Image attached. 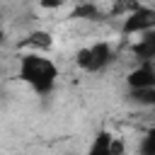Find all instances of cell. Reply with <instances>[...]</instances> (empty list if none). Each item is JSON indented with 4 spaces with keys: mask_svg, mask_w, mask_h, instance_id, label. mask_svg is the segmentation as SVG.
Listing matches in <instances>:
<instances>
[{
    "mask_svg": "<svg viewBox=\"0 0 155 155\" xmlns=\"http://www.w3.org/2000/svg\"><path fill=\"white\" fill-rule=\"evenodd\" d=\"M19 80L27 82L36 94H48L56 87L58 80V68L51 58H46L44 53H24L19 58Z\"/></svg>",
    "mask_w": 155,
    "mask_h": 155,
    "instance_id": "1",
    "label": "cell"
},
{
    "mask_svg": "<svg viewBox=\"0 0 155 155\" xmlns=\"http://www.w3.org/2000/svg\"><path fill=\"white\" fill-rule=\"evenodd\" d=\"M114 58V51H111V44L107 41H97V44H90L85 48L78 51V65L85 70V73H99L104 70Z\"/></svg>",
    "mask_w": 155,
    "mask_h": 155,
    "instance_id": "2",
    "label": "cell"
},
{
    "mask_svg": "<svg viewBox=\"0 0 155 155\" xmlns=\"http://www.w3.org/2000/svg\"><path fill=\"white\" fill-rule=\"evenodd\" d=\"M155 29V7H148V5H136L121 22V34L124 36H140L145 31H153Z\"/></svg>",
    "mask_w": 155,
    "mask_h": 155,
    "instance_id": "3",
    "label": "cell"
},
{
    "mask_svg": "<svg viewBox=\"0 0 155 155\" xmlns=\"http://www.w3.org/2000/svg\"><path fill=\"white\" fill-rule=\"evenodd\" d=\"M128 90H150L155 87V63H138L126 75Z\"/></svg>",
    "mask_w": 155,
    "mask_h": 155,
    "instance_id": "4",
    "label": "cell"
},
{
    "mask_svg": "<svg viewBox=\"0 0 155 155\" xmlns=\"http://www.w3.org/2000/svg\"><path fill=\"white\" fill-rule=\"evenodd\" d=\"M138 63H155V29L138 36V41L131 46Z\"/></svg>",
    "mask_w": 155,
    "mask_h": 155,
    "instance_id": "5",
    "label": "cell"
},
{
    "mask_svg": "<svg viewBox=\"0 0 155 155\" xmlns=\"http://www.w3.org/2000/svg\"><path fill=\"white\" fill-rule=\"evenodd\" d=\"M111 145H114V136H111L109 131H99V133H97V138L92 140V145H90L87 155H114Z\"/></svg>",
    "mask_w": 155,
    "mask_h": 155,
    "instance_id": "6",
    "label": "cell"
},
{
    "mask_svg": "<svg viewBox=\"0 0 155 155\" xmlns=\"http://www.w3.org/2000/svg\"><path fill=\"white\" fill-rule=\"evenodd\" d=\"M128 102L136 104V107L155 109V87H150V90H128Z\"/></svg>",
    "mask_w": 155,
    "mask_h": 155,
    "instance_id": "7",
    "label": "cell"
},
{
    "mask_svg": "<svg viewBox=\"0 0 155 155\" xmlns=\"http://www.w3.org/2000/svg\"><path fill=\"white\" fill-rule=\"evenodd\" d=\"M24 44H27V46H31V48H34V53H41V51L51 48L53 39H51V34H48V31L36 29V31H31V34L27 36V41H24Z\"/></svg>",
    "mask_w": 155,
    "mask_h": 155,
    "instance_id": "8",
    "label": "cell"
},
{
    "mask_svg": "<svg viewBox=\"0 0 155 155\" xmlns=\"http://www.w3.org/2000/svg\"><path fill=\"white\" fill-rule=\"evenodd\" d=\"M73 17H78V19H99V17H102V10H99L97 5L82 2V5H78V7L73 10Z\"/></svg>",
    "mask_w": 155,
    "mask_h": 155,
    "instance_id": "9",
    "label": "cell"
},
{
    "mask_svg": "<svg viewBox=\"0 0 155 155\" xmlns=\"http://www.w3.org/2000/svg\"><path fill=\"white\" fill-rule=\"evenodd\" d=\"M138 155H155V126L145 131V136L138 143Z\"/></svg>",
    "mask_w": 155,
    "mask_h": 155,
    "instance_id": "10",
    "label": "cell"
},
{
    "mask_svg": "<svg viewBox=\"0 0 155 155\" xmlns=\"http://www.w3.org/2000/svg\"><path fill=\"white\" fill-rule=\"evenodd\" d=\"M111 150H114V155H124V140H121V138H114Z\"/></svg>",
    "mask_w": 155,
    "mask_h": 155,
    "instance_id": "11",
    "label": "cell"
},
{
    "mask_svg": "<svg viewBox=\"0 0 155 155\" xmlns=\"http://www.w3.org/2000/svg\"><path fill=\"white\" fill-rule=\"evenodd\" d=\"M2 39H5V31H2V27H0V44H2Z\"/></svg>",
    "mask_w": 155,
    "mask_h": 155,
    "instance_id": "12",
    "label": "cell"
},
{
    "mask_svg": "<svg viewBox=\"0 0 155 155\" xmlns=\"http://www.w3.org/2000/svg\"><path fill=\"white\" fill-rule=\"evenodd\" d=\"M153 116H155V109H153Z\"/></svg>",
    "mask_w": 155,
    "mask_h": 155,
    "instance_id": "13",
    "label": "cell"
}]
</instances>
